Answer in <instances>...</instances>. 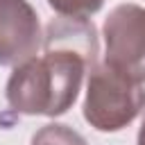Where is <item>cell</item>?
Listing matches in <instances>:
<instances>
[{
    "label": "cell",
    "mask_w": 145,
    "mask_h": 145,
    "mask_svg": "<svg viewBox=\"0 0 145 145\" xmlns=\"http://www.w3.org/2000/svg\"><path fill=\"white\" fill-rule=\"evenodd\" d=\"M43 41L36 9L27 0H0V66H20L36 57Z\"/></svg>",
    "instance_id": "obj_4"
},
{
    "label": "cell",
    "mask_w": 145,
    "mask_h": 145,
    "mask_svg": "<svg viewBox=\"0 0 145 145\" xmlns=\"http://www.w3.org/2000/svg\"><path fill=\"white\" fill-rule=\"evenodd\" d=\"M145 109V88L120 70L95 63L86 82L84 118L97 131H120Z\"/></svg>",
    "instance_id": "obj_2"
},
{
    "label": "cell",
    "mask_w": 145,
    "mask_h": 145,
    "mask_svg": "<svg viewBox=\"0 0 145 145\" xmlns=\"http://www.w3.org/2000/svg\"><path fill=\"white\" fill-rule=\"evenodd\" d=\"M32 145H88V143L68 125L50 122L32 136Z\"/></svg>",
    "instance_id": "obj_5"
},
{
    "label": "cell",
    "mask_w": 145,
    "mask_h": 145,
    "mask_svg": "<svg viewBox=\"0 0 145 145\" xmlns=\"http://www.w3.org/2000/svg\"><path fill=\"white\" fill-rule=\"evenodd\" d=\"M95 59L97 34L88 18H52L43 34V57L27 59L9 75V106L25 116L66 113Z\"/></svg>",
    "instance_id": "obj_1"
},
{
    "label": "cell",
    "mask_w": 145,
    "mask_h": 145,
    "mask_svg": "<svg viewBox=\"0 0 145 145\" xmlns=\"http://www.w3.org/2000/svg\"><path fill=\"white\" fill-rule=\"evenodd\" d=\"M48 5L66 18H88L102 9L104 0H48Z\"/></svg>",
    "instance_id": "obj_6"
},
{
    "label": "cell",
    "mask_w": 145,
    "mask_h": 145,
    "mask_svg": "<svg viewBox=\"0 0 145 145\" xmlns=\"http://www.w3.org/2000/svg\"><path fill=\"white\" fill-rule=\"evenodd\" d=\"M104 63L131 77L145 82V9L138 5H118L104 20Z\"/></svg>",
    "instance_id": "obj_3"
},
{
    "label": "cell",
    "mask_w": 145,
    "mask_h": 145,
    "mask_svg": "<svg viewBox=\"0 0 145 145\" xmlns=\"http://www.w3.org/2000/svg\"><path fill=\"white\" fill-rule=\"evenodd\" d=\"M138 145H145V118H143L140 129H138Z\"/></svg>",
    "instance_id": "obj_7"
}]
</instances>
